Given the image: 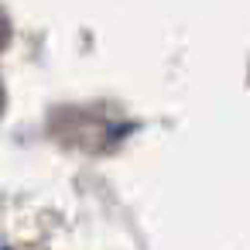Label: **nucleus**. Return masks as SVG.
<instances>
[{
  "label": "nucleus",
  "instance_id": "f03ea898",
  "mask_svg": "<svg viewBox=\"0 0 250 250\" xmlns=\"http://www.w3.org/2000/svg\"><path fill=\"white\" fill-rule=\"evenodd\" d=\"M0 106H4V93H0Z\"/></svg>",
  "mask_w": 250,
  "mask_h": 250
},
{
  "label": "nucleus",
  "instance_id": "f257e3e1",
  "mask_svg": "<svg viewBox=\"0 0 250 250\" xmlns=\"http://www.w3.org/2000/svg\"><path fill=\"white\" fill-rule=\"evenodd\" d=\"M7 38H11V31H7V21H0V48L7 45Z\"/></svg>",
  "mask_w": 250,
  "mask_h": 250
}]
</instances>
